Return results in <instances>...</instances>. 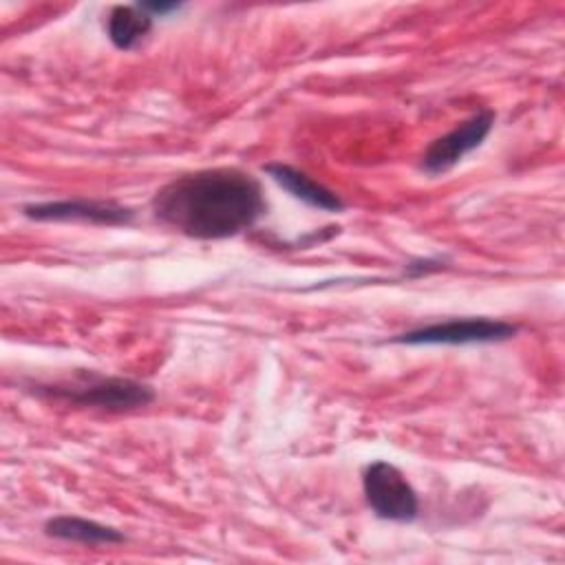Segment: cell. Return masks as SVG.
Here are the masks:
<instances>
[{
  "label": "cell",
  "instance_id": "1",
  "mask_svg": "<svg viewBox=\"0 0 565 565\" xmlns=\"http://www.w3.org/2000/svg\"><path fill=\"white\" fill-rule=\"evenodd\" d=\"M154 216L170 230L199 241L241 234L265 214L260 183L238 168L181 174L157 190Z\"/></svg>",
  "mask_w": 565,
  "mask_h": 565
},
{
  "label": "cell",
  "instance_id": "2",
  "mask_svg": "<svg viewBox=\"0 0 565 565\" xmlns=\"http://www.w3.org/2000/svg\"><path fill=\"white\" fill-rule=\"evenodd\" d=\"M35 393L104 411H132L154 399V391L148 384L130 377H102L95 373H79L75 380L62 384H38Z\"/></svg>",
  "mask_w": 565,
  "mask_h": 565
},
{
  "label": "cell",
  "instance_id": "3",
  "mask_svg": "<svg viewBox=\"0 0 565 565\" xmlns=\"http://www.w3.org/2000/svg\"><path fill=\"white\" fill-rule=\"evenodd\" d=\"M364 497L375 516L397 523L417 519L419 501L406 477L388 461H373L364 470Z\"/></svg>",
  "mask_w": 565,
  "mask_h": 565
},
{
  "label": "cell",
  "instance_id": "4",
  "mask_svg": "<svg viewBox=\"0 0 565 565\" xmlns=\"http://www.w3.org/2000/svg\"><path fill=\"white\" fill-rule=\"evenodd\" d=\"M516 333V327L503 320L490 318H461V320H446L428 327H419L406 331L393 342L402 344H486V342H501Z\"/></svg>",
  "mask_w": 565,
  "mask_h": 565
},
{
  "label": "cell",
  "instance_id": "5",
  "mask_svg": "<svg viewBox=\"0 0 565 565\" xmlns=\"http://www.w3.org/2000/svg\"><path fill=\"white\" fill-rule=\"evenodd\" d=\"M492 126H494L492 110H481V113L472 115L470 119L461 121L457 128L441 135L426 148V152L422 157V170L433 177L448 172L466 154H470L472 150H477L483 143V139L490 135Z\"/></svg>",
  "mask_w": 565,
  "mask_h": 565
},
{
  "label": "cell",
  "instance_id": "6",
  "mask_svg": "<svg viewBox=\"0 0 565 565\" xmlns=\"http://www.w3.org/2000/svg\"><path fill=\"white\" fill-rule=\"evenodd\" d=\"M24 216L33 221H82L95 225H126L132 221L135 212L113 201H49L24 205Z\"/></svg>",
  "mask_w": 565,
  "mask_h": 565
},
{
  "label": "cell",
  "instance_id": "7",
  "mask_svg": "<svg viewBox=\"0 0 565 565\" xmlns=\"http://www.w3.org/2000/svg\"><path fill=\"white\" fill-rule=\"evenodd\" d=\"M265 170L280 188H285L291 196H296L298 201H302L311 207L327 210V212H340L344 207V203L340 201L338 194H333L322 183L313 181L302 170H296L287 163H269V166H265Z\"/></svg>",
  "mask_w": 565,
  "mask_h": 565
},
{
  "label": "cell",
  "instance_id": "8",
  "mask_svg": "<svg viewBox=\"0 0 565 565\" xmlns=\"http://www.w3.org/2000/svg\"><path fill=\"white\" fill-rule=\"evenodd\" d=\"M44 530L53 539L73 541L82 545H110L121 543L126 539L119 530L82 516H53L46 521Z\"/></svg>",
  "mask_w": 565,
  "mask_h": 565
},
{
  "label": "cell",
  "instance_id": "9",
  "mask_svg": "<svg viewBox=\"0 0 565 565\" xmlns=\"http://www.w3.org/2000/svg\"><path fill=\"white\" fill-rule=\"evenodd\" d=\"M108 38L121 51H132L152 29V15L137 4H117L108 13Z\"/></svg>",
  "mask_w": 565,
  "mask_h": 565
},
{
  "label": "cell",
  "instance_id": "10",
  "mask_svg": "<svg viewBox=\"0 0 565 565\" xmlns=\"http://www.w3.org/2000/svg\"><path fill=\"white\" fill-rule=\"evenodd\" d=\"M139 4H141L143 11H148L152 18H154V15H168V13L181 9V4H177V2H139Z\"/></svg>",
  "mask_w": 565,
  "mask_h": 565
}]
</instances>
